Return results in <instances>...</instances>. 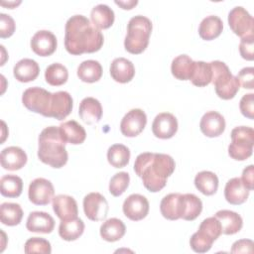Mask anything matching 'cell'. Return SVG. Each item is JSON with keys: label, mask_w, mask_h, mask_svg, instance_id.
I'll return each instance as SVG.
<instances>
[{"label": "cell", "mask_w": 254, "mask_h": 254, "mask_svg": "<svg viewBox=\"0 0 254 254\" xmlns=\"http://www.w3.org/2000/svg\"><path fill=\"white\" fill-rule=\"evenodd\" d=\"M54 186L51 181L44 178H37L29 185L28 196L36 205H46L54 198Z\"/></svg>", "instance_id": "10"}, {"label": "cell", "mask_w": 254, "mask_h": 254, "mask_svg": "<svg viewBox=\"0 0 254 254\" xmlns=\"http://www.w3.org/2000/svg\"><path fill=\"white\" fill-rule=\"evenodd\" d=\"M90 19L92 24L99 30L108 29L112 26L115 15L114 11L106 4H98L91 9Z\"/></svg>", "instance_id": "28"}, {"label": "cell", "mask_w": 254, "mask_h": 254, "mask_svg": "<svg viewBox=\"0 0 254 254\" xmlns=\"http://www.w3.org/2000/svg\"><path fill=\"white\" fill-rule=\"evenodd\" d=\"M130 177L127 172L116 173L109 182V191L113 196H120L128 188Z\"/></svg>", "instance_id": "41"}, {"label": "cell", "mask_w": 254, "mask_h": 254, "mask_svg": "<svg viewBox=\"0 0 254 254\" xmlns=\"http://www.w3.org/2000/svg\"><path fill=\"white\" fill-rule=\"evenodd\" d=\"M231 143L228 146L229 156L236 161L247 160L253 152L254 130L248 126H238L231 131Z\"/></svg>", "instance_id": "6"}, {"label": "cell", "mask_w": 254, "mask_h": 254, "mask_svg": "<svg viewBox=\"0 0 254 254\" xmlns=\"http://www.w3.org/2000/svg\"><path fill=\"white\" fill-rule=\"evenodd\" d=\"M195 188L204 195H212L218 189V178L210 171H201L194 177Z\"/></svg>", "instance_id": "31"}, {"label": "cell", "mask_w": 254, "mask_h": 254, "mask_svg": "<svg viewBox=\"0 0 254 254\" xmlns=\"http://www.w3.org/2000/svg\"><path fill=\"white\" fill-rule=\"evenodd\" d=\"M72 110V97L67 91H57L52 93L49 117L64 120Z\"/></svg>", "instance_id": "15"}, {"label": "cell", "mask_w": 254, "mask_h": 254, "mask_svg": "<svg viewBox=\"0 0 254 254\" xmlns=\"http://www.w3.org/2000/svg\"><path fill=\"white\" fill-rule=\"evenodd\" d=\"M223 30V23L218 16L209 15L202 19L198 27V34L201 39L210 41L217 38Z\"/></svg>", "instance_id": "30"}, {"label": "cell", "mask_w": 254, "mask_h": 254, "mask_svg": "<svg viewBox=\"0 0 254 254\" xmlns=\"http://www.w3.org/2000/svg\"><path fill=\"white\" fill-rule=\"evenodd\" d=\"M27 154L17 146H10L2 150L0 155L1 166L5 170L17 171L22 169L27 163Z\"/></svg>", "instance_id": "18"}, {"label": "cell", "mask_w": 254, "mask_h": 254, "mask_svg": "<svg viewBox=\"0 0 254 254\" xmlns=\"http://www.w3.org/2000/svg\"><path fill=\"white\" fill-rule=\"evenodd\" d=\"M53 209L61 220L77 217L78 209L75 199L67 194H58L53 198Z\"/></svg>", "instance_id": "17"}, {"label": "cell", "mask_w": 254, "mask_h": 254, "mask_svg": "<svg viewBox=\"0 0 254 254\" xmlns=\"http://www.w3.org/2000/svg\"><path fill=\"white\" fill-rule=\"evenodd\" d=\"M239 108L241 113L249 118H254V94L253 93H247L242 96L239 103Z\"/></svg>", "instance_id": "47"}, {"label": "cell", "mask_w": 254, "mask_h": 254, "mask_svg": "<svg viewBox=\"0 0 254 254\" xmlns=\"http://www.w3.org/2000/svg\"><path fill=\"white\" fill-rule=\"evenodd\" d=\"M239 52L241 57L247 61L254 59V36L242 38L239 44Z\"/></svg>", "instance_id": "45"}, {"label": "cell", "mask_w": 254, "mask_h": 254, "mask_svg": "<svg viewBox=\"0 0 254 254\" xmlns=\"http://www.w3.org/2000/svg\"><path fill=\"white\" fill-rule=\"evenodd\" d=\"M110 75L117 82H129L135 75L134 64L125 58H116L110 64Z\"/></svg>", "instance_id": "22"}, {"label": "cell", "mask_w": 254, "mask_h": 254, "mask_svg": "<svg viewBox=\"0 0 254 254\" xmlns=\"http://www.w3.org/2000/svg\"><path fill=\"white\" fill-rule=\"evenodd\" d=\"M122 209L126 217L133 221H139L147 216L149 212V201L142 194L132 193L125 198Z\"/></svg>", "instance_id": "12"}, {"label": "cell", "mask_w": 254, "mask_h": 254, "mask_svg": "<svg viewBox=\"0 0 254 254\" xmlns=\"http://www.w3.org/2000/svg\"><path fill=\"white\" fill-rule=\"evenodd\" d=\"M198 230L203 231L215 241L221 234V225L215 216H211L201 221Z\"/></svg>", "instance_id": "43"}, {"label": "cell", "mask_w": 254, "mask_h": 254, "mask_svg": "<svg viewBox=\"0 0 254 254\" xmlns=\"http://www.w3.org/2000/svg\"><path fill=\"white\" fill-rule=\"evenodd\" d=\"M178 131V120L172 113H159L152 123L153 134L160 139H170Z\"/></svg>", "instance_id": "14"}, {"label": "cell", "mask_w": 254, "mask_h": 254, "mask_svg": "<svg viewBox=\"0 0 254 254\" xmlns=\"http://www.w3.org/2000/svg\"><path fill=\"white\" fill-rule=\"evenodd\" d=\"M23 190V181L16 175H5L0 180V192L6 197H18Z\"/></svg>", "instance_id": "37"}, {"label": "cell", "mask_w": 254, "mask_h": 254, "mask_svg": "<svg viewBox=\"0 0 254 254\" xmlns=\"http://www.w3.org/2000/svg\"><path fill=\"white\" fill-rule=\"evenodd\" d=\"M115 4L119 5L120 7H122V9H132L134 6H136L138 4L137 0H128V1H118L115 0Z\"/></svg>", "instance_id": "50"}, {"label": "cell", "mask_w": 254, "mask_h": 254, "mask_svg": "<svg viewBox=\"0 0 254 254\" xmlns=\"http://www.w3.org/2000/svg\"><path fill=\"white\" fill-rule=\"evenodd\" d=\"M147 124L146 113L139 108L128 111L120 122V131L126 137H135L139 135Z\"/></svg>", "instance_id": "11"}, {"label": "cell", "mask_w": 254, "mask_h": 254, "mask_svg": "<svg viewBox=\"0 0 254 254\" xmlns=\"http://www.w3.org/2000/svg\"><path fill=\"white\" fill-rule=\"evenodd\" d=\"M194 62L188 55L176 57L171 64L172 74L180 80H190Z\"/></svg>", "instance_id": "34"}, {"label": "cell", "mask_w": 254, "mask_h": 254, "mask_svg": "<svg viewBox=\"0 0 254 254\" xmlns=\"http://www.w3.org/2000/svg\"><path fill=\"white\" fill-rule=\"evenodd\" d=\"M21 3V1H19V2H8L7 4H5V3H3V2H1V4L3 5V6H5V5H7L10 9H13L14 8V6H17L18 4H20Z\"/></svg>", "instance_id": "51"}, {"label": "cell", "mask_w": 254, "mask_h": 254, "mask_svg": "<svg viewBox=\"0 0 254 254\" xmlns=\"http://www.w3.org/2000/svg\"><path fill=\"white\" fill-rule=\"evenodd\" d=\"M38 140V158L40 161L56 169H60L66 164L68 155L60 127L49 126L43 129Z\"/></svg>", "instance_id": "3"}, {"label": "cell", "mask_w": 254, "mask_h": 254, "mask_svg": "<svg viewBox=\"0 0 254 254\" xmlns=\"http://www.w3.org/2000/svg\"><path fill=\"white\" fill-rule=\"evenodd\" d=\"M104 37L89 19L83 15H73L65 23L64 47L70 55L95 53L103 45Z\"/></svg>", "instance_id": "1"}, {"label": "cell", "mask_w": 254, "mask_h": 254, "mask_svg": "<svg viewBox=\"0 0 254 254\" xmlns=\"http://www.w3.org/2000/svg\"><path fill=\"white\" fill-rule=\"evenodd\" d=\"M200 131L207 137H217L225 130L224 117L217 111H207L199 122Z\"/></svg>", "instance_id": "16"}, {"label": "cell", "mask_w": 254, "mask_h": 254, "mask_svg": "<svg viewBox=\"0 0 254 254\" xmlns=\"http://www.w3.org/2000/svg\"><path fill=\"white\" fill-rule=\"evenodd\" d=\"M236 77L242 87L247 89L254 88V68L252 66L243 67Z\"/></svg>", "instance_id": "46"}, {"label": "cell", "mask_w": 254, "mask_h": 254, "mask_svg": "<svg viewBox=\"0 0 254 254\" xmlns=\"http://www.w3.org/2000/svg\"><path fill=\"white\" fill-rule=\"evenodd\" d=\"M56 36L48 30H40L31 39V48L35 54L41 57H49L57 50Z\"/></svg>", "instance_id": "13"}, {"label": "cell", "mask_w": 254, "mask_h": 254, "mask_svg": "<svg viewBox=\"0 0 254 254\" xmlns=\"http://www.w3.org/2000/svg\"><path fill=\"white\" fill-rule=\"evenodd\" d=\"M213 242L214 240L201 230H197L190 239V248L196 253L207 252L211 248Z\"/></svg>", "instance_id": "40"}, {"label": "cell", "mask_w": 254, "mask_h": 254, "mask_svg": "<svg viewBox=\"0 0 254 254\" xmlns=\"http://www.w3.org/2000/svg\"><path fill=\"white\" fill-rule=\"evenodd\" d=\"M59 127L65 143L78 145L83 143L86 138L85 129L74 120L65 121L62 123Z\"/></svg>", "instance_id": "25"}, {"label": "cell", "mask_w": 254, "mask_h": 254, "mask_svg": "<svg viewBox=\"0 0 254 254\" xmlns=\"http://www.w3.org/2000/svg\"><path fill=\"white\" fill-rule=\"evenodd\" d=\"M68 78L67 68L60 64L54 63L50 64L45 70V79L46 81L53 86H60L66 82Z\"/></svg>", "instance_id": "39"}, {"label": "cell", "mask_w": 254, "mask_h": 254, "mask_svg": "<svg viewBox=\"0 0 254 254\" xmlns=\"http://www.w3.org/2000/svg\"><path fill=\"white\" fill-rule=\"evenodd\" d=\"M100 236L108 242H115L120 240L125 232L126 227L122 220L116 217L105 220L100 226Z\"/></svg>", "instance_id": "27"}, {"label": "cell", "mask_w": 254, "mask_h": 254, "mask_svg": "<svg viewBox=\"0 0 254 254\" xmlns=\"http://www.w3.org/2000/svg\"><path fill=\"white\" fill-rule=\"evenodd\" d=\"M26 227L31 232L51 233L55 228V220L45 211H33L29 214Z\"/></svg>", "instance_id": "19"}, {"label": "cell", "mask_w": 254, "mask_h": 254, "mask_svg": "<svg viewBox=\"0 0 254 254\" xmlns=\"http://www.w3.org/2000/svg\"><path fill=\"white\" fill-rule=\"evenodd\" d=\"M254 166L253 165H249L247 166L243 172H242V177L240 178L242 183L244 184V186L249 190H252L254 188Z\"/></svg>", "instance_id": "49"}, {"label": "cell", "mask_w": 254, "mask_h": 254, "mask_svg": "<svg viewBox=\"0 0 254 254\" xmlns=\"http://www.w3.org/2000/svg\"><path fill=\"white\" fill-rule=\"evenodd\" d=\"M108 202L99 192H90L83 198V210L85 216L92 221H101L108 213Z\"/></svg>", "instance_id": "9"}, {"label": "cell", "mask_w": 254, "mask_h": 254, "mask_svg": "<svg viewBox=\"0 0 254 254\" xmlns=\"http://www.w3.org/2000/svg\"><path fill=\"white\" fill-rule=\"evenodd\" d=\"M24 251L27 254L30 253H43V254H50L52 252L51 243L41 237H32L29 238L24 247Z\"/></svg>", "instance_id": "42"}, {"label": "cell", "mask_w": 254, "mask_h": 254, "mask_svg": "<svg viewBox=\"0 0 254 254\" xmlns=\"http://www.w3.org/2000/svg\"><path fill=\"white\" fill-rule=\"evenodd\" d=\"M107 160L114 168H123L130 160V150L123 144H114L108 148Z\"/></svg>", "instance_id": "38"}, {"label": "cell", "mask_w": 254, "mask_h": 254, "mask_svg": "<svg viewBox=\"0 0 254 254\" xmlns=\"http://www.w3.org/2000/svg\"><path fill=\"white\" fill-rule=\"evenodd\" d=\"M51 100L52 93L39 86L27 88L22 95V102L27 109L45 117H49Z\"/></svg>", "instance_id": "7"}, {"label": "cell", "mask_w": 254, "mask_h": 254, "mask_svg": "<svg viewBox=\"0 0 254 254\" xmlns=\"http://www.w3.org/2000/svg\"><path fill=\"white\" fill-rule=\"evenodd\" d=\"M77 76L80 80L88 83L99 80L102 76V66L94 60L83 61L77 67Z\"/></svg>", "instance_id": "32"}, {"label": "cell", "mask_w": 254, "mask_h": 254, "mask_svg": "<svg viewBox=\"0 0 254 254\" xmlns=\"http://www.w3.org/2000/svg\"><path fill=\"white\" fill-rule=\"evenodd\" d=\"M16 25L14 19L5 13L0 14V37L2 39L9 38L15 32Z\"/></svg>", "instance_id": "44"}, {"label": "cell", "mask_w": 254, "mask_h": 254, "mask_svg": "<svg viewBox=\"0 0 254 254\" xmlns=\"http://www.w3.org/2000/svg\"><path fill=\"white\" fill-rule=\"evenodd\" d=\"M249 191L240 178H232L225 185L224 196L229 203L238 205L247 200Z\"/></svg>", "instance_id": "20"}, {"label": "cell", "mask_w": 254, "mask_h": 254, "mask_svg": "<svg viewBox=\"0 0 254 254\" xmlns=\"http://www.w3.org/2000/svg\"><path fill=\"white\" fill-rule=\"evenodd\" d=\"M214 216L218 219L221 225V233L232 235L241 230L243 225L242 217L235 211L222 209L218 210Z\"/></svg>", "instance_id": "23"}, {"label": "cell", "mask_w": 254, "mask_h": 254, "mask_svg": "<svg viewBox=\"0 0 254 254\" xmlns=\"http://www.w3.org/2000/svg\"><path fill=\"white\" fill-rule=\"evenodd\" d=\"M13 73L15 78L20 82L33 81L40 73V66L32 59H22L14 65Z\"/></svg>", "instance_id": "24"}, {"label": "cell", "mask_w": 254, "mask_h": 254, "mask_svg": "<svg viewBox=\"0 0 254 254\" xmlns=\"http://www.w3.org/2000/svg\"><path fill=\"white\" fill-rule=\"evenodd\" d=\"M152 28L149 18L142 15L132 17L127 25V34L124 40L125 50L133 55L143 53L148 47Z\"/></svg>", "instance_id": "4"}, {"label": "cell", "mask_w": 254, "mask_h": 254, "mask_svg": "<svg viewBox=\"0 0 254 254\" xmlns=\"http://www.w3.org/2000/svg\"><path fill=\"white\" fill-rule=\"evenodd\" d=\"M202 210V202L198 196L193 193L182 194L181 218L191 221L194 220Z\"/></svg>", "instance_id": "29"}, {"label": "cell", "mask_w": 254, "mask_h": 254, "mask_svg": "<svg viewBox=\"0 0 254 254\" xmlns=\"http://www.w3.org/2000/svg\"><path fill=\"white\" fill-rule=\"evenodd\" d=\"M253 241L250 239H240L235 241L231 247V253H252Z\"/></svg>", "instance_id": "48"}, {"label": "cell", "mask_w": 254, "mask_h": 254, "mask_svg": "<svg viewBox=\"0 0 254 254\" xmlns=\"http://www.w3.org/2000/svg\"><path fill=\"white\" fill-rule=\"evenodd\" d=\"M228 24L232 32L241 39L254 36V20L242 6H236L228 13Z\"/></svg>", "instance_id": "8"}, {"label": "cell", "mask_w": 254, "mask_h": 254, "mask_svg": "<svg viewBox=\"0 0 254 254\" xmlns=\"http://www.w3.org/2000/svg\"><path fill=\"white\" fill-rule=\"evenodd\" d=\"M212 79V70L209 63L202 61L194 62L192 72L190 80L195 86L202 87L206 86L211 82Z\"/></svg>", "instance_id": "35"}, {"label": "cell", "mask_w": 254, "mask_h": 254, "mask_svg": "<svg viewBox=\"0 0 254 254\" xmlns=\"http://www.w3.org/2000/svg\"><path fill=\"white\" fill-rule=\"evenodd\" d=\"M182 193H169L163 197L160 203L162 215L169 220H177L181 218Z\"/></svg>", "instance_id": "26"}, {"label": "cell", "mask_w": 254, "mask_h": 254, "mask_svg": "<svg viewBox=\"0 0 254 254\" xmlns=\"http://www.w3.org/2000/svg\"><path fill=\"white\" fill-rule=\"evenodd\" d=\"M84 231V222L76 217L69 220H62L59 226V234L65 241H73L79 238Z\"/></svg>", "instance_id": "33"}, {"label": "cell", "mask_w": 254, "mask_h": 254, "mask_svg": "<svg viewBox=\"0 0 254 254\" xmlns=\"http://www.w3.org/2000/svg\"><path fill=\"white\" fill-rule=\"evenodd\" d=\"M23 218V209L20 204L14 202H3L0 206L1 222L8 226L18 225Z\"/></svg>", "instance_id": "36"}, {"label": "cell", "mask_w": 254, "mask_h": 254, "mask_svg": "<svg viewBox=\"0 0 254 254\" xmlns=\"http://www.w3.org/2000/svg\"><path fill=\"white\" fill-rule=\"evenodd\" d=\"M176 163L167 154L145 152L137 156L134 171L142 179L144 187L152 192L161 190L167 184V179L174 173Z\"/></svg>", "instance_id": "2"}, {"label": "cell", "mask_w": 254, "mask_h": 254, "mask_svg": "<svg viewBox=\"0 0 254 254\" xmlns=\"http://www.w3.org/2000/svg\"><path fill=\"white\" fill-rule=\"evenodd\" d=\"M212 70L211 82L218 97L228 100L233 98L239 90L240 84L236 76H234L225 63L220 61H212L209 63Z\"/></svg>", "instance_id": "5"}, {"label": "cell", "mask_w": 254, "mask_h": 254, "mask_svg": "<svg viewBox=\"0 0 254 254\" xmlns=\"http://www.w3.org/2000/svg\"><path fill=\"white\" fill-rule=\"evenodd\" d=\"M78 114L81 120L88 125L97 123L102 116L101 103L94 97H85L79 104Z\"/></svg>", "instance_id": "21"}]
</instances>
